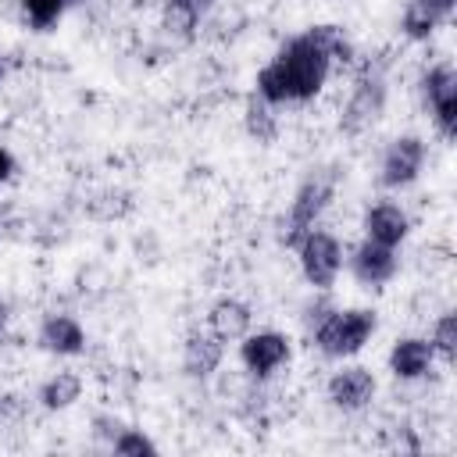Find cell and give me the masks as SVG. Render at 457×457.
<instances>
[{"label": "cell", "instance_id": "9", "mask_svg": "<svg viewBox=\"0 0 457 457\" xmlns=\"http://www.w3.org/2000/svg\"><path fill=\"white\" fill-rule=\"evenodd\" d=\"M343 264L350 268V275L364 286V289H382L396 278L400 271V257L393 246H382V243H371V239H357L350 246V253L343 257Z\"/></svg>", "mask_w": 457, "mask_h": 457}, {"label": "cell", "instance_id": "7", "mask_svg": "<svg viewBox=\"0 0 457 457\" xmlns=\"http://www.w3.org/2000/svg\"><path fill=\"white\" fill-rule=\"evenodd\" d=\"M239 343V364L250 378H271L278 368L289 364L293 357V343L286 332H275V328H250Z\"/></svg>", "mask_w": 457, "mask_h": 457}, {"label": "cell", "instance_id": "3", "mask_svg": "<svg viewBox=\"0 0 457 457\" xmlns=\"http://www.w3.org/2000/svg\"><path fill=\"white\" fill-rule=\"evenodd\" d=\"M332 196H336V171H328V168H311V171L303 175V182L296 186V193H293V200H289V211H286V218H282V232H278L282 246L293 250V246L300 243V236L311 232V228L321 221V214L328 211Z\"/></svg>", "mask_w": 457, "mask_h": 457}, {"label": "cell", "instance_id": "25", "mask_svg": "<svg viewBox=\"0 0 457 457\" xmlns=\"http://www.w3.org/2000/svg\"><path fill=\"white\" fill-rule=\"evenodd\" d=\"M75 4H86V0H68V7H75Z\"/></svg>", "mask_w": 457, "mask_h": 457}, {"label": "cell", "instance_id": "20", "mask_svg": "<svg viewBox=\"0 0 457 457\" xmlns=\"http://www.w3.org/2000/svg\"><path fill=\"white\" fill-rule=\"evenodd\" d=\"M18 11H21V18H25L36 32H50V29H57V21L64 18L68 0H18Z\"/></svg>", "mask_w": 457, "mask_h": 457}, {"label": "cell", "instance_id": "12", "mask_svg": "<svg viewBox=\"0 0 457 457\" xmlns=\"http://www.w3.org/2000/svg\"><path fill=\"white\" fill-rule=\"evenodd\" d=\"M436 350L428 343V336H400L389 353H386V364H389V375L400 378V382H418V378H428V371L436 368Z\"/></svg>", "mask_w": 457, "mask_h": 457}, {"label": "cell", "instance_id": "6", "mask_svg": "<svg viewBox=\"0 0 457 457\" xmlns=\"http://www.w3.org/2000/svg\"><path fill=\"white\" fill-rule=\"evenodd\" d=\"M425 154H428L425 150V139L414 136V132H403V136L389 139L386 150H382V161H378V186L382 189H393V193L414 186L421 179Z\"/></svg>", "mask_w": 457, "mask_h": 457}, {"label": "cell", "instance_id": "10", "mask_svg": "<svg viewBox=\"0 0 457 457\" xmlns=\"http://www.w3.org/2000/svg\"><path fill=\"white\" fill-rule=\"evenodd\" d=\"M375 393H378V382H375L371 368H364V364H343V368L332 371L328 382H325L328 403H332L336 411H343V414H357V411L371 407Z\"/></svg>", "mask_w": 457, "mask_h": 457}, {"label": "cell", "instance_id": "13", "mask_svg": "<svg viewBox=\"0 0 457 457\" xmlns=\"http://www.w3.org/2000/svg\"><path fill=\"white\" fill-rule=\"evenodd\" d=\"M361 228H364V239L396 250L411 236V214L393 200H378V204H368V211L361 218Z\"/></svg>", "mask_w": 457, "mask_h": 457}, {"label": "cell", "instance_id": "4", "mask_svg": "<svg viewBox=\"0 0 457 457\" xmlns=\"http://www.w3.org/2000/svg\"><path fill=\"white\" fill-rule=\"evenodd\" d=\"M418 93H421V104L439 132V139L453 143L457 136V71L450 61H436L421 71L418 79Z\"/></svg>", "mask_w": 457, "mask_h": 457}, {"label": "cell", "instance_id": "16", "mask_svg": "<svg viewBox=\"0 0 457 457\" xmlns=\"http://www.w3.org/2000/svg\"><path fill=\"white\" fill-rule=\"evenodd\" d=\"M250 325H253V311H250V303H243V300H236V296H221V300L207 311V328H211L221 343L243 339V336L250 332Z\"/></svg>", "mask_w": 457, "mask_h": 457}, {"label": "cell", "instance_id": "15", "mask_svg": "<svg viewBox=\"0 0 457 457\" xmlns=\"http://www.w3.org/2000/svg\"><path fill=\"white\" fill-rule=\"evenodd\" d=\"M221 357H225V343H221L211 328L186 336V346H182V368H186L189 378H211V375L218 371Z\"/></svg>", "mask_w": 457, "mask_h": 457}, {"label": "cell", "instance_id": "18", "mask_svg": "<svg viewBox=\"0 0 457 457\" xmlns=\"http://www.w3.org/2000/svg\"><path fill=\"white\" fill-rule=\"evenodd\" d=\"M79 396H82V378L75 371H54L36 393L43 411H68L79 403Z\"/></svg>", "mask_w": 457, "mask_h": 457}, {"label": "cell", "instance_id": "26", "mask_svg": "<svg viewBox=\"0 0 457 457\" xmlns=\"http://www.w3.org/2000/svg\"><path fill=\"white\" fill-rule=\"evenodd\" d=\"M0 79H4V61H0Z\"/></svg>", "mask_w": 457, "mask_h": 457}, {"label": "cell", "instance_id": "1", "mask_svg": "<svg viewBox=\"0 0 457 457\" xmlns=\"http://www.w3.org/2000/svg\"><path fill=\"white\" fill-rule=\"evenodd\" d=\"M353 61V43L339 25H311L278 43L268 64L253 75V96L271 107L311 104L336 64Z\"/></svg>", "mask_w": 457, "mask_h": 457}, {"label": "cell", "instance_id": "22", "mask_svg": "<svg viewBox=\"0 0 457 457\" xmlns=\"http://www.w3.org/2000/svg\"><path fill=\"white\" fill-rule=\"evenodd\" d=\"M428 343H432V350H436L439 361H446V364L453 361V353H457V314L453 311H446V314L436 318Z\"/></svg>", "mask_w": 457, "mask_h": 457}, {"label": "cell", "instance_id": "8", "mask_svg": "<svg viewBox=\"0 0 457 457\" xmlns=\"http://www.w3.org/2000/svg\"><path fill=\"white\" fill-rule=\"evenodd\" d=\"M382 111H386V75H382V68L368 64L353 82V93H350V100L343 107V118H339V129L357 136L361 129L378 121Z\"/></svg>", "mask_w": 457, "mask_h": 457}, {"label": "cell", "instance_id": "23", "mask_svg": "<svg viewBox=\"0 0 457 457\" xmlns=\"http://www.w3.org/2000/svg\"><path fill=\"white\" fill-rule=\"evenodd\" d=\"M14 171H18L14 154H11L7 146H0V186H4V182H11V179H14Z\"/></svg>", "mask_w": 457, "mask_h": 457}, {"label": "cell", "instance_id": "21", "mask_svg": "<svg viewBox=\"0 0 457 457\" xmlns=\"http://www.w3.org/2000/svg\"><path fill=\"white\" fill-rule=\"evenodd\" d=\"M111 453H118V457H154L157 443L143 428H118L111 436Z\"/></svg>", "mask_w": 457, "mask_h": 457}, {"label": "cell", "instance_id": "5", "mask_svg": "<svg viewBox=\"0 0 457 457\" xmlns=\"http://www.w3.org/2000/svg\"><path fill=\"white\" fill-rule=\"evenodd\" d=\"M293 250H296V264H300V275L307 278V286H314L318 293H328L343 271L339 239L332 232H325L321 225H314L311 232L300 236V243Z\"/></svg>", "mask_w": 457, "mask_h": 457}, {"label": "cell", "instance_id": "24", "mask_svg": "<svg viewBox=\"0 0 457 457\" xmlns=\"http://www.w3.org/2000/svg\"><path fill=\"white\" fill-rule=\"evenodd\" d=\"M4 321H7V307H4V300H0V328H4Z\"/></svg>", "mask_w": 457, "mask_h": 457}, {"label": "cell", "instance_id": "11", "mask_svg": "<svg viewBox=\"0 0 457 457\" xmlns=\"http://www.w3.org/2000/svg\"><path fill=\"white\" fill-rule=\"evenodd\" d=\"M457 0H407L400 11V36L411 43H428L443 25L453 21Z\"/></svg>", "mask_w": 457, "mask_h": 457}, {"label": "cell", "instance_id": "2", "mask_svg": "<svg viewBox=\"0 0 457 457\" xmlns=\"http://www.w3.org/2000/svg\"><path fill=\"white\" fill-rule=\"evenodd\" d=\"M375 332H378V314L371 307H332L314 318L311 339L321 357L350 361L375 339Z\"/></svg>", "mask_w": 457, "mask_h": 457}, {"label": "cell", "instance_id": "17", "mask_svg": "<svg viewBox=\"0 0 457 457\" xmlns=\"http://www.w3.org/2000/svg\"><path fill=\"white\" fill-rule=\"evenodd\" d=\"M211 11H214V0H164V29L171 36L189 39Z\"/></svg>", "mask_w": 457, "mask_h": 457}, {"label": "cell", "instance_id": "14", "mask_svg": "<svg viewBox=\"0 0 457 457\" xmlns=\"http://www.w3.org/2000/svg\"><path fill=\"white\" fill-rule=\"evenodd\" d=\"M36 343L39 350L54 353V357H79L86 350V328L75 314H64V311H54L39 321V332H36Z\"/></svg>", "mask_w": 457, "mask_h": 457}, {"label": "cell", "instance_id": "19", "mask_svg": "<svg viewBox=\"0 0 457 457\" xmlns=\"http://www.w3.org/2000/svg\"><path fill=\"white\" fill-rule=\"evenodd\" d=\"M278 107H271V104H264V100H257V96H250L246 100V114H243V121H246V132H250V139H257V143H271L275 136H278V114H275Z\"/></svg>", "mask_w": 457, "mask_h": 457}]
</instances>
